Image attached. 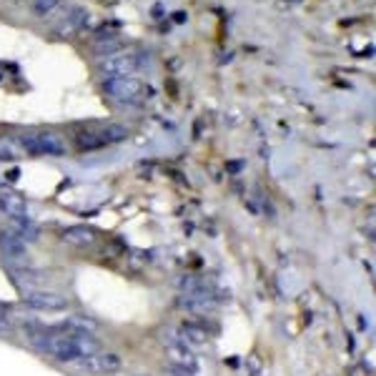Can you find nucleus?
<instances>
[{
  "label": "nucleus",
  "mask_w": 376,
  "mask_h": 376,
  "mask_svg": "<svg viewBox=\"0 0 376 376\" xmlns=\"http://www.w3.org/2000/svg\"><path fill=\"white\" fill-rule=\"evenodd\" d=\"M70 364L80 371V374H90V376H108V374H118L123 369L121 356L111 354V351H93V354H83L78 359H73Z\"/></svg>",
  "instance_id": "3"
},
{
  "label": "nucleus",
  "mask_w": 376,
  "mask_h": 376,
  "mask_svg": "<svg viewBox=\"0 0 376 376\" xmlns=\"http://www.w3.org/2000/svg\"><path fill=\"white\" fill-rule=\"evenodd\" d=\"M58 3H60V0H33L31 8H33V13H36V16H48L50 11H55V8H58Z\"/></svg>",
  "instance_id": "14"
},
{
  "label": "nucleus",
  "mask_w": 376,
  "mask_h": 376,
  "mask_svg": "<svg viewBox=\"0 0 376 376\" xmlns=\"http://www.w3.org/2000/svg\"><path fill=\"white\" fill-rule=\"evenodd\" d=\"M28 336H31L33 346H36L41 354L45 356H53V359L58 361H73L78 359L80 349L73 344V339H68V336L63 334V331H58V328H28Z\"/></svg>",
  "instance_id": "1"
},
{
  "label": "nucleus",
  "mask_w": 376,
  "mask_h": 376,
  "mask_svg": "<svg viewBox=\"0 0 376 376\" xmlns=\"http://www.w3.org/2000/svg\"><path fill=\"white\" fill-rule=\"evenodd\" d=\"M0 208H3V211H6L11 218L26 216V201H23L21 196H16V193H11V191L0 193Z\"/></svg>",
  "instance_id": "13"
},
{
  "label": "nucleus",
  "mask_w": 376,
  "mask_h": 376,
  "mask_svg": "<svg viewBox=\"0 0 376 376\" xmlns=\"http://www.w3.org/2000/svg\"><path fill=\"white\" fill-rule=\"evenodd\" d=\"M176 334L181 336V341H183L186 346H191L193 351L198 349H206L208 346V331L203 326H198V323H183V326L176 331Z\"/></svg>",
  "instance_id": "10"
},
{
  "label": "nucleus",
  "mask_w": 376,
  "mask_h": 376,
  "mask_svg": "<svg viewBox=\"0 0 376 376\" xmlns=\"http://www.w3.org/2000/svg\"><path fill=\"white\" fill-rule=\"evenodd\" d=\"M103 90L116 101H136L144 96V83L136 78H111L103 83Z\"/></svg>",
  "instance_id": "7"
},
{
  "label": "nucleus",
  "mask_w": 376,
  "mask_h": 376,
  "mask_svg": "<svg viewBox=\"0 0 376 376\" xmlns=\"http://www.w3.org/2000/svg\"><path fill=\"white\" fill-rule=\"evenodd\" d=\"M11 328V321L6 316V308H0V331H8Z\"/></svg>",
  "instance_id": "16"
},
{
  "label": "nucleus",
  "mask_w": 376,
  "mask_h": 376,
  "mask_svg": "<svg viewBox=\"0 0 376 376\" xmlns=\"http://www.w3.org/2000/svg\"><path fill=\"white\" fill-rule=\"evenodd\" d=\"M0 249H3V256L11 261V266H18L28 259V249H26V241L21 236L6 228V231L0 233Z\"/></svg>",
  "instance_id": "9"
},
{
  "label": "nucleus",
  "mask_w": 376,
  "mask_h": 376,
  "mask_svg": "<svg viewBox=\"0 0 376 376\" xmlns=\"http://www.w3.org/2000/svg\"><path fill=\"white\" fill-rule=\"evenodd\" d=\"M161 341H163L166 354H168V359L173 361V366H178V369L188 371L191 376L196 374V371H198L196 351H193L191 346H186L183 341H181V336L176 334V331H163V334H161Z\"/></svg>",
  "instance_id": "5"
},
{
  "label": "nucleus",
  "mask_w": 376,
  "mask_h": 376,
  "mask_svg": "<svg viewBox=\"0 0 376 376\" xmlns=\"http://www.w3.org/2000/svg\"><path fill=\"white\" fill-rule=\"evenodd\" d=\"M126 136L128 128L118 126V123H111V126H88L75 131V144H78L80 151H96L108 144H118Z\"/></svg>",
  "instance_id": "2"
},
{
  "label": "nucleus",
  "mask_w": 376,
  "mask_h": 376,
  "mask_svg": "<svg viewBox=\"0 0 376 376\" xmlns=\"http://www.w3.org/2000/svg\"><path fill=\"white\" fill-rule=\"evenodd\" d=\"M141 68V53L136 50H121V53L108 55L101 63V70L113 78H131V73Z\"/></svg>",
  "instance_id": "6"
},
{
  "label": "nucleus",
  "mask_w": 376,
  "mask_h": 376,
  "mask_svg": "<svg viewBox=\"0 0 376 376\" xmlns=\"http://www.w3.org/2000/svg\"><path fill=\"white\" fill-rule=\"evenodd\" d=\"M26 304L31 308H36V311H63V308H68V301H65V296H60V294H53V291H41V289H33V291H26Z\"/></svg>",
  "instance_id": "8"
},
{
  "label": "nucleus",
  "mask_w": 376,
  "mask_h": 376,
  "mask_svg": "<svg viewBox=\"0 0 376 376\" xmlns=\"http://www.w3.org/2000/svg\"><path fill=\"white\" fill-rule=\"evenodd\" d=\"M18 151L11 141H0V159H16Z\"/></svg>",
  "instance_id": "15"
},
{
  "label": "nucleus",
  "mask_w": 376,
  "mask_h": 376,
  "mask_svg": "<svg viewBox=\"0 0 376 376\" xmlns=\"http://www.w3.org/2000/svg\"><path fill=\"white\" fill-rule=\"evenodd\" d=\"M21 146L31 154H45V156H63L65 141L53 131H26L18 136Z\"/></svg>",
  "instance_id": "4"
},
{
  "label": "nucleus",
  "mask_w": 376,
  "mask_h": 376,
  "mask_svg": "<svg viewBox=\"0 0 376 376\" xmlns=\"http://www.w3.org/2000/svg\"><path fill=\"white\" fill-rule=\"evenodd\" d=\"M60 239H63L65 244L75 246V249H85V246H93V244H96V233H93V228L70 226V228H65V231L60 233Z\"/></svg>",
  "instance_id": "11"
},
{
  "label": "nucleus",
  "mask_w": 376,
  "mask_h": 376,
  "mask_svg": "<svg viewBox=\"0 0 376 376\" xmlns=\"http://www.w3.org/2000/svg\"><path fill=\"white\" fill-rule=\"evenodd\" d=\"M85 23H88V13H85L83 8H68L65 16L58 21V31L75 33V31H80V28H85Z\"/></svg>",
  "instance_id": "12"
}]
</instances>
